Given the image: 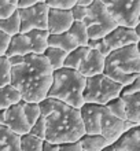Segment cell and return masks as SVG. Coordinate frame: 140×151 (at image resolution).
<instances>
[{"instance_id": "cell-12", "label": "cell", "mask_w": 140, "mask_h": 151, "mask_svg": "<svg viewBox=\"0 0 140 151\" xmlns=\"http://www.w3.org/2000/svg\"><path fill=\"white\" fill-rule=\"evenodd\" d=\"M104 40H106V43L108 44V47L111 48L113 51L129 47V45H135L139 41L133 29L122 28V26H117L110 35L104 37Z\"/></svg>"}, {"instance_id": "cell-40", "label": "cell", "mask_w": 140, "mask_h": 151, "mask_svg": "<svg viewBox=\"0 0 140 151\" xmlns=\"http://www.w3.org/2000/svg\"><path fill=\"white\" fill-rule=\"evenodd\" d=\"M40 0H17V8L18 10H28L37 4Z\"/></svg>"}, {"instance_id": "cell-15", "label": "cell", "mask_w": 140, "mask_h": 151, "mask_svg": "<svg viewBox=\"0 0 140 151\" xmlns=\"http://www.w3.org/2000/svg\"><path fill=\"white\" fill-rule=\"evenodd\" d=\"M29 54H32V47H30V41H29L26 35L19 33V35L11 37L7 54H6L7 58H11V56H26Z\"/></svg>"}, {"instance_id": "cell-32", "label": "cell", "mask_w": 140, "mask_h": 151, "mask_svg": "<svg viewBox=\"0 0 140 151\" xmlns=\"http://www.w3.org/2000/svg\"><path fill=\"white\" fill-rule=\"evenodd\" d=\"M32 136L37 137L40 140H44L45 142V135H47V122H45L44 117H40L36 122L30 127V132H29Z\"/></svg>"}, {"instance_id": "cell-6", "label": "cell", "mask_w": 140, "mask_h": 151, "mask_svg": "<svg viewBox=\"0 0 140 151\" xmlns=\"http://www.w3.org/2000/svg\"><path fill=\"white\" fill-rule=\"evenodd\" d=\"M84 22L89 40L104 39L118 26L107 10L104 0H93V3L88 7V14Z\"/></svg>"}, {"instance_id": "cell-17", "label": "cell", "mask_w": 140, "mask_h": 151, "mask_svg": "<svg viewBox=\"0 0 140 151\" xmlns=\"http://www.w3.org/2000/svg\"><path fill=\"white\" fill-rule=\"evenodd\" d=\"M48 45L54 48H59L66 54H70L78 47L77 41L70 33H62V35H51L48 40Z\"/></svg>"}, {"instance_id": "cell-30", "label": "cell", "mask_w": 140, "mask_h": 151, "mask_svg": "<svg viewBox=\"0 0 140 151\" xmlns=\"http://www.w3.org/2000/svg\"><path fill=\"white\" fill-rule=\"evenodd\" d=\"M22 109H24V114L26 117V121L29 122L30 127L41 117L40 104L39 103H26V102H22Z\"/></svg>"}, {"instance_id": "cell-7", "label": "cell", "mask_w": 140, "mask_h": 151, "mask_svg": "<svg viewBox=\"0 0 140 151\" xmlns=\"http://www.w3.org/2000/svg\"><path fill=\"white\" fill-rule=\"evenodd\" d=\"M107 10L118 26L135 29L140 21V0H107Z\"/></svg>"}, {"instance_id": "cell-45", "label": "cell", "mask_w": 140, "mask_h": 151, "mask_svg": "<svg viewBox=\"0 0 140 151\" xmlns=\"http://www.w3.org/2000/svg\"><path fill=\"white\" fill-rule=\"evenodd\" d=\"M133 30H135V33H136L137 39L140 40V21H139V24H137L136 26H135V29H133Z\"/></svg>"}, {"instance_id": "cell-26", "label": "cell", "mask_w": 140, "mask_h": 151, "mask_svg": "<svg viewBox=\"0 0 140 151\" xmlns=\"http://www.w3.org/2000/svg\"><path fill=\"white\" fill-rule=\"evenodd\" d=\"M69 33L74 37V40L78 44V47H88L89 36L87 26H85V22H73Z\"/></svg>"}, {"instance_id": "cell-11", "label": "cell", "mask_w": 140, "mask_h": 151, "mask_svg": "<svg viewBox=\"0 0 140 151\" xmlns=\"http://www.w3.org/2000/svg\"><path fill=\"white\" fill-rule=\"evenodd\" d=\"M104 106L85 103L80 109L81 119L84 124L85 135H100V121Z\"/></svg>"}, {"instance_id": "cell-24", "label": "cell", "mask_w": 140, "mask_h": 151, "mask_svg": "<svg viewBox=\"0 0 140 151\" xmlns=\"http://www.w3.org/2000/svg\"><path fill=\"white\" fill-rule=\"evenodd\" d=\"M45 56V59L48 60V63L51 65V68L54 72L63 69L65 66V60L67 58V54L59 48H54V47H48L47 51L43 54Z\"/></svg>"}, {"instance_id": "cell-5", "label": "cell", "mask_w": 140, "mask_h": 151, "mask_svg": "<svg viewBox=\"0 0 140 151\" xmlns=\"http://www.w3.org/2000/svg\"><path fill=\"white\" fill-rule=\"evenodd\" d=\"M122 88V85L108 78L104 73L95 77H89L87 78L85 84L84 102L98 106H106L111 100L120 98Z\"/></svg>"}, {"instance_id": "cell-37", "label": "cell", "mask_w": 140, "mask_h": 151, "mask_svg": "<svg viewBox=\"0 0 140 151\" xmlns=\"http://www.w3.org/2000/svg\"><path fill=\"white\" fill-rule=\"evenodd\" d=\"M10 41H11V37L0 30V58H1V56H6L8 45H10Z\"/></svg>"}, {"instance_id": "cell-29", "label": "cell", "mask_w": 140, "mask_h": 151, "mask_svg": "<svg viewBox=\"0 0 140 151\" xmlns=\"http://www.w3.org/2000/svg\"><path fill=\"white\" fill-rule=\"evenodd\" d=\"M104 107L107 109L113 115H116L117 118L122 119V121H126V107H125V102L121 96L114 100H111V102L108 104H106Z\"/></svg>"}, {"instance_id": "cell-25", "label": "cell", "mask_w": 140, "mask_h": 151, "mask_svg": "<svg viewBox=\"0 0 140 151\" xmlns=\"http://www.w3.org/2000/svg\"><path fill=\"white\" fill-rule=\"evenodd\" d=\"M0 30L8 35L10 37H14L21 33V18L19 12L17 11L14 15H11L7 19L0 21Z\"/></svg>"}, {"instance_id": "cell-16", "label": "cell", "mask_w": 140, "mask_h": 151, "mask_svg": "<svg viewBox=\"0 0 140 151\" xmlns=\"http://www.w3.org/2000/svg\"><path fill=\"white\" fill-rule=\"evenodd\" d=\"M29 41H30V47H32V54L37 55H43L48 45V40H50V32L48 30H30L26 33Z\"/></svg>"}, {"instance_id": "cell-34", "label": "cell", "mask_w": 140, "mask_h": 151, "mask_svg": "<svg viewBox=\"0 0 140 151\" xmlns=\"http://www.w3.org/2000/svg\"><path fill=\"white\" fill-rule=\"evenodd\" d=\"M140 93V74L136 76V78L133 80L132 83L122 88L121 96H129V95H136Z\"/></svg>"}, {"instance_id": "cell-20", "label": "cell", "mask_w": 140, "mask_h": 151, "mask_svg": "<svg viewBox=\"0 0 140 151\" xmlns=\"http://www.w3.org/2000/svg\"><path fill=\"white\" fill-rule=\"evenodd\" d=\"M114 146L122 147L128 151H140V127L129 132H125Z\"/></svg>"}, {"instance_id": "cell-23", "label": "cell", "mask_w": 140, "mask_h": 151, "mask_svg": "<svg viewBox=\"0 0 140 151\" xmlns=\"http://www.w3.org/2000/svg\"><path fill=\"white\" fill-rule=\"evenodd\" d=\"M89 52L88 47H77L76 50L70 54H67V58L65 60V66L66 69H72V70H78L81 68L83 62L85 60L87 55Z\"/></svg>"}, {"instance_id": "cell-43", "label": "cell", "mask_w": 140, "mask_h": 151, "mask_svg": "<svg viewBox=\"0 0 140 151\" xmlns=\"http://www.w3.org/2000/svg\"><path fill=\"white\" fill-rule=\"evenodd\" d=\"M92 3H93V0H77V4L81 6V7H85V8H88Z\"/></svg>"}, {"instance_id": "cell-19", "label": "cell", "mask_w": 140, "mask_h": 151, "mask_svg": "<svg viewBox=\"0 0 140 151\" xmlns=\"http://www.w3.org/2000/svg\"><path fill=\"white\" fill-rule=\"evenodd\" d=\"M0 151H21V137L7 127H0Z\"/></svg>"}, {"instance_id": "cell-8", "label": "cell", "mask_w": 140, "mask_h": 151, "mask_svg": "<svg viewBox=\"0 0 140 151\" xmlns=\"http://www.w3.org/2000/svg\"><path fill=\"white\" fill-rule=\"evenodd\" d=\"M48 11L50 8L43 0L28 10H18L21 18V33L26 35L30 30H47Z\"/></svg>"}, {"instance_id": "cell-42", "label": "cell", "mask_w": 140, "mask_h": 151, "mask_svg": "<svg viewBox=\"0 0 140 151\" xmlns=\"http://www.w3.org/2000/svg\"><path fill=\"white\" fill-rule=\"evenodd\" d=\"M43 151H59V146L44 142V144H43Z\"/></svg>"}, {"instance_id": "cell-9", "label": "cell", "mask_w": 140, "mask_h": 151, "mask_svg": "<svg viewBox=\"0 0 140 151\" xmlns=\"http://www.w3.org/2000/svg\"><path fill=\"white\" fill-rule=\"evenodd\" d=\"M125 133V121L117 118L113 115L106 107H103L102 113V121H100V135L107 140L110 146L114 144L121 139V136Z\"/></svg>"}, {"instance_id": "cell-13", "label": "cell", "mask_w": 140, "mask_h": 151, "mask_svg": "<svg viewBox=\"0 0 140 151\" xmlns=\"http://www.w3.org/2000/svg\"><path fill=\"white\" fill-rule=\"evenodd\" d=\"M73 17L70 11L51 10L48 11V26L47 30L50 35H62L67 33L73 25Z\"/></svg>"}, {"instance_id": "cell-36", "label": "cell", "mask_w": 140, "mask_h": 151, "mask_svg": "<svg viewBox=\"0 0 140 151\" xmlns=\"http://www.w3.org/2000/svg\"><path fill=\"white\" fill-rule=\"evenodd\" d=\"M70 12H72V17L74 22H84L85 18H87V14H88V8L81 7V6H78L76 3V6L70 10Z\"/></svg>"}, {"instance_id": "cell-38", "label": "cell", "mask_w": 140, "mask_h": 151, "mask_svg": "<svg viewBox=\"0 0 140 151\" xmlns=\"http://www.w3.org/2000/svg\"><path fill=\"white\" fill-rule=\"evenodd\" d=\"M96 51L99 52V54H100L102 56H103V58H107V56L113 52V50H111L110 47H108V44L106 43V40L102 39V40H99V43H98Z\"/></svg>"}, {"instance_id": "cell-31", "label": "cell", "mask_w": 140, "mask_h": 151, "mask_svg": "<svg viewBox=\"0 0 140 151\" xmlns=\"http://www.w3.org/2000/svg\"><path fill=\"white\" fill-rule=\"evenodd\" d=\"M17 11V0H0V21L10 18Z\"/></svg>"}, {"instance_id": "cell-44", "label": "cell", "mask_w": 140, "mask_h": 151, "mask_svg": "<svg viewBox=\"0 0 140 151\" xmlns=\"http://www.w3.org/2000/svg\"><path fill=\"white\" fill-rule=\"evenodd\" d=\"M6 111L7 110H0V127H6Z\"/></svg>"}, {"instance_id": "cell-14", "label": "cell", "mask_w": 140, "mask_h": 151, "mask_svg": "<svg viewBox=\"0 0 140 151\" xmlns=\"http://www.w3.org/2000/svg\"><path fill=\"white\" fill-rule=\"evenodd\" d=\"M104 62L106 58L100 55L96 50H89L88 55L83 62L81 68L78 69V72L83 77L89 78V77H95V76L103 74L104 73Z\"/></svg>"}, {"instance_id": "cell-41", "label": "cell", "mask_w": 140, "mask_h": 151, "mask_svg": "<svg viewBox=\"0 0 140 151\" xmlns=\"http://www.w3.org/2000/svg\"><path fill=\"white\" fill-rule=\"evenodd\" d=\"M8 62H10V65H11L12 68L21 66L25 62V56H11V58H8Z\"/></svg>"}, {"instance_id": "cell-35", "label": "cell", "mask_w": 140, "mask_h": 151, "mask_svg": "<svg viewBox=\"0 0 140 151\" xmlns=\"http://www.w3.org/2000/svg\"><path fill=\"white\" fill-rule=\"evenodd\" d=\"M40 111H41V117L47 118L50 114H52L54 109H55V104H56V100L55 99H51V98H47L44 99L43 102H40Z\"/></svg>"}, {"instance_id": "cell-27", "label": "cell", "mask_w": 140, "mask_h": 151, "mask_svg": "<svg viewBox=\"0 0 140 151\" xmlns=\"http://www.w3.org/2000/svg\"><path fill=\"white\" fill-rule=\"evenodd\" d=\"M44 140H40L30 133L21 136V151H43Z\"/></svg>"}, {"instance_id": "cell-10", "label": "cell", "mask_w": 140, "mask_h": 151, "mask_svg": "<svg viewBox=\"0 0 140 151\" xmlns=\"http://www.w3.org/2000/svg\"><path fill=\"white\" fill-rule=\"evenodd\" d=\"M6 127L19 137L24 135H28L30 132V125L26 121V117L24 114L22 102L7 109V111H6Z\"/></svg>"}, {"instance_id": "cell-1", "label": "cell", "mask_w": 140, "mask_h": 151, "mask_svg": "<svg viewBox=\"0 0 140 151\" xmlns=\"http://www.w3.org/2000/svg\"><path fill=\"white\" fill-rule=\"evenodd\" d=\"M54 70L44 55L29 54L21 66L12 68L11 85L21 93L22 102L40 103L48 98Z\"/></svg>"}, {"instance_id": "cell-46", "label": "cell", "mask_w": 140, "mask_h": 151, "mask_svg": "<svg viewBox=\"0 0 140 151\" xmlns=\"http://www.w3.org/2000/svg\"><path fill=\"white\" fill-rule=\"evenodd\" d=\"M114 147V151H128V150H125V148L122 147H118V146H113Z\"/></svg>"}, {"instance_id": "cell-21", "label": "cell", "mask_w": 140, "mask_h": 151, "mask_svg": "<svg viewBox=\"0 0 140 151\" xmlns=\"http://www.w3.org/2000/svg\"><path fill=\"white\" fill-rule=\"evenodd\" d=\"M83 151H104L110 144L102 135H84L80 139Z\"/></svg>"}, {"instance_id": "cell-3", "label": "cell", "mask_w": 140, "mask_h": 151, "mask_svg": "<svg viewBox=\"0 0 140 151\" xmlns=\"http://www.w3.org/2000/svg\"><path fill=\"white\" fill-rule=\"evenodd\" d=\"M85 84H87V78L83 77L78 70L63 68L54 72L52 85L48 92V98L59 100L70 107L80 110L85 104Z\"/></svg>"}, {"instance_id": "cell-4", "label": "cell", "mask_w": 140, "mask_h": 151, "mask_svg": "<svg viewBox=\"0 0 140 151\" xmlns=\"http://www.w3.org/2000/svg\"><path fill=\"white\" fill-rule=\"evenodd\" d=\"M104 74L126 87L140 74V55L135 45L113 51L104 62Z\"/></svg>"}, {"instance_id": "cell-48", "label": "cell", "mask_w": 140, "mask_h": 151, "mask_svg": "<svg viewBox=\"0 0 140 151\" xmlns=\"http://www.w3.org/2000/svg\"><path fill=\"white\" fill-rule=\"evenodd\" d=\"M104 151H114V147H113V146H110V147H107Z\"/></svg>"}, {"instance_id": "cell-47", "label": "cell", "mask_w": 140, "mask_h": 151, "mask_svg": "<svg viewBox=\"0 0 140 151\" xmlns=\"http://www.w3.org/2000/svg\"><path fill=\"white\" fill-rule=\"evenodd\" d=\"M136 50H137V52H139V55H140V40L137 41V44H136Z\"/></svg>"}, {"instance_id": "cell-33", "label": "cell", "mask_w": 140, "mask_h": 151, "mask_svg": "<svg viewBox=\"0 0 140 151\" xmlns=\"http://www.w3.org/2000/svg\"><path fill=\"white\" fill-rule=\"evenodd\" d=\"M77 0H47L45 4L51 10H60V11H70L76 6Z\"/></svg>"}, {"instance_id": "cell-2", "label": "cell", "mask_w": 140, "mask_h": 151, "mask_svg": "<svg viewBox=\"0 0 140 151\" xmlns=\"http://www.w3.org/2000/svg\"><path fill=\"white\" fill-rule=\"evenodd\" d=\"M47 135L45 142L52 144L74 143L85 135L84 124L81 119L80 110L56 100L52 114L45 118Z\"/></svg>"}, {"instance_id": "cell-39", "label": "cell", "mask_w": 140, "mask_h": 151, "mask_svg": "<svg viewBox=\"0 0 140 151\" xmlns=\"http://www.w3.org/2000/svg\"><path fill=\"white\" fill-rule=\"evenodd\" d=\"M59 151H83L80 140L74 142V143H65L59 144Z\"/></svg>"}, {"instance_id": "cell-28", "label": "cell", "mask_w": 140, "mask_h": 151, "mask_svg": "<svg viewBox=\"0 0 140 151\" xmlns=\"http://www.w3.org/2000/svg\"><path fill=\"white\" fill-rule=\"evenodd\" d=\"M11 73L12 66L8 62V58L1 56L0 58V88L11 85Z\"/></svg>"}, {"instance_id": "cell-22", "label": "cell", "mask_w": 140, "mask_h": 151, "mask_svg": "<svg viewBox=\"0 0 140 151\" xmlns=\"http://www.w3.org/2000/svg\"><path fill=\"white\" fill-rule=\"evenodd\" d=\"M22 102L21 93L12 85L0 88V110H7L14 104Z\"/></svg>"}, {"instance_id": "cell-18", "label": "cell", "mask_w": 140, "mask_h": 151, "mask_svg": "<svg viewBox=\"0 0 140 151\" xmlns=\"http://www.w3.org/2000/svg\"><path fill=\"white\" fill-rule=\"evenodd\" d=\"M126 107V121L140 127V93L129 96H121Z\"/></svg>"}]
</instances>
